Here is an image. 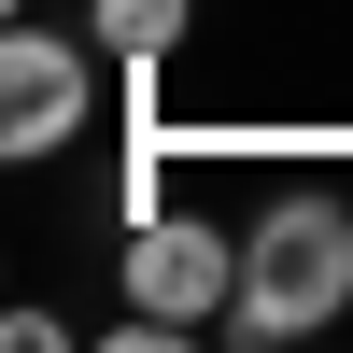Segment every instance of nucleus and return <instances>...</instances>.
<instances>
[{"label":"nucleus","instance_id":"7ed1b4c3","mask_svg":"<svg viewBox=\"0 0 353 353\" xmlns=\"http://www.w3.org/2000/svg\"><path fill=\"white\" fill-rule=\"evenodd\" d=\"M113 269H128V311H141V325H170V339L226 325V297H241V241H226L212 212H141Z\"/></svg>","mask_w":353,"mask_h":353},{"label":"nucleus","instance_id":"f03ea898","mask_svg":"<svg viewBox=\"0 0 353 353\" xmlns=\"http://www.w3.org/2000/svg\"><path fill=\"white\" fill-rule=\"evenodd\" d=\"M85 128H99V43H71V28H0V156L43 170V156H71Z\"/></svg>","mask_w":353,"mask_h":353},{"label":"nucleus","instance_id":"20e7f679","mask_svg":"<svg viewBox=\"0 0 353 353\" xmlns=\"http://www.w3.org/2000/svg\"><path fill=\"white\" fill-rule=\"evenodd\" d=\"M184 28H198V0H85V43H99V57H128V71H156Z\"/></svg>","mask_w":353,"mask_h":353},{"label":"nucleus","instance_id":"f257e3e1","mask_svg":"<svg viewBox=\"0 0 353 353\" xmlns=\"http://www.w3.org/2000/svg\"><path fill=\"white\" fill-rule=\"evenodd\" d=\"M339 311H353V198L283 184L269 212L241 226V297H226V339L283 353V339H325Z\"/></svg>","mask_w":353,"mask_h":353}]
</instances>
